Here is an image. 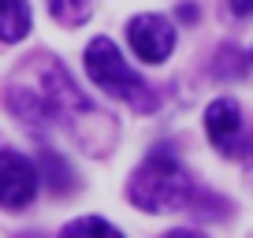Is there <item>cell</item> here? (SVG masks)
Wrapping results in <instances>:
<instances>
[{
	"mask_svg": "<svg viewBox=\"0 0 253 238\" xmlns=\"http://www.w3.org/2000/svg\"><path fill=\"white\" fill-rule=\"evenodd\" d=\"M60 26H82L93 15V0H45Z\"/></svg>",
	"mask_w": 253,
	"mask_h": 238,
	"instance_id": "cell-10",
	"label": "cell"
},
{
	"mask_svg": "<svg viewBox=\"0 0 253 238\" xmlns=\"http://www.w3.org/2000/svg\"><path fill=\"white\" fill-rule=\"evenodd\" d=\"M227 8L235 11L238 19H253V0H227Z\"/></svg>",
	"mask_w": 253,
	"mask_h": 238,
	"instance_id": "cell-12",
	"label": "cell"
},
{
	"mask_svg": "<svg viewBox=\"0 0 253 238\" xmlns=\"http://www.w3.org/2000/svg\"><path fill=\"white\" fill-rule=\"evenodd\" d=\"M38 175L52 194H71L75 190V175H71V167H67V160H63L60 153H52V149L38 153Z\"/></svg>",
	"mask_w": 253,
	"mask_h": 238,
	"instance_id": "cell-8",
	"label": "cell"
},
{
	"mask_svg": "<svg viewBox=\"0 0 253 238\" xmlns=\"http://www.w3.org/2000/svg\"><path fill=\"white\" fill-rule=\"evenodd\" d=\"M60 238H123V235H119V227H112L101 216H79V220H71L60 231Z\"/></svg>",
	"mask_w": 253,
	"mask_h": 238,
	"instance_id": "cell-9",
	"label": "cell"
},
{
	"mask_svg": "<svg viewBox=\"0 0 253 238\" xmlns=\"http://www.w3.org/2000/svg\"><path fill=\"white\" fill-rule=\"evenodd\" d=\"M126 41L142 64H164L175 52V26L171 19L157 15V11H142L126 23Z\"/></svg>",
	"mask_w": 253,
	"mask_h": 238,
	"instance_id": "cell-5",
	"label": "cell"
},
{
	"mask_svg": "<svg viewBox=\"0 0 253 238\" xmlns=\"http://www.w3.org/2000/svg\"><path fill=\"white\" fill-rule=\"evenodd\" d=\"M205 134L223 157H238L246 142V123H242V108L231 97H216L205 108Z\"/></svg>",
	"mask_w": 253,
	"mask_h": 238,
	"instance_id": "cell-6",
	"label": "cell"
},
{
	"mask_svg": "<svg viewBox=\"0 0 253 238\" xmlns=\"http://www.w3.org/2000/svg\"><path fill=\"white\" fill-rule=\"evenodd\" d=\"M4 104L34 134L63 130L89 157L112 153V145L119 138L116 116L97 108V101H89L75 86L71 71L52 52H34L15 67V75L4 86Z\"/></svg>",
	"mask_w": 253,
	"mask_h": 238,
	"instance_id": "cell-1",
	"label": "cell"
},
{
	"mask_svg": "<svg viewBox=\"0 0 253 238\" xmlns=\"http://www.w3.org/2000/svg\"><path fill=\"white\" fill-rule=\"evenodd\" d=\"M164 238H205V235H198V231H186V227H179V231H168Z\"/></svg>",
	"mask_w": 253,
	"mask_h": 238,
	"instance_id": "cell-14",
	"label": "cell"
},
{
	"mask_svg": "<svg viewBox=\"0 0 253 238\" xmlns=\"http://www.w3.org/2000/svg\"><path fill=\"white\" fill-rule=\"evenodd\" d=\"M250 60H253V52H250Z\"/></svg>",
	"mask_w": 253,
	"mask_h": 238,
	"instance_id": "cell-15",
	"label": "cell"
},
{
	"mask_svg": "<svg viewBox=\"0 0 253 238\" xmlns=\"http://www.w3.org/2000/svg\"><path fill=\"white\" fill-rule=\"evenodd\" d=\"M30 34V0H0V41H23Z\"/></svg>",
	"mask_w": 253,
	"mask_h": 238,
	"instance_id": "cell-7",
	"label": "cell"
},
{
	"mask_svg": "<svg viewBox=\"0 0 253 238\" xmlns=\"http://www.w3.org/2000/svg\"><path fill=\"white\" fill-rule=\"evenodd\" d=\"M86 75L93 79V86L101 89V93H108V97H116V101L130 104V108L142 112V116H149V112L160 108L157 89H153L138 71L126 67L123 52L116 48V41H112V38H93L86 45Z\"/></svg>",
	"mask_w": 253,
	"mask_h": 238,
	"instance_id": "cell-3",
	"label": "cell"
},
{
	"mask_svg": "<svg viewBox=\"0 0 253 238\" xmlns=\"http://www.w3.org/2000/svg\"><path fill=\"white\" fill-rule=\"evenodd\" d=\"M126 198L142 212H179V208H190V201L198 198V186L171 145H153L149 157L130 175Z\"/></svg>",
	"mask_w": 253,
	"mask_h": 238,
	"instance_id": "cell-2",
	"label": "cell"
},
{
	"mask_svg": "<svg viewBox=\"0 0 253 238\" xmlns=\"http://www.w3.org/2000/svg\"><path fill=\"white\" fill-rule=\"evenodd\" d=\"M41 190L38 164L15 149H0V208H26Z\"/></svg>",
	"mask_w": 253,
	"mask_h": 238,
	"instance_id": "cell-4",
	"label": "cell"
},
{
	"mask_svg": "<svg viewBox=\"0 0 253 238\" xmlns=\"http://www.w3.org/2000/svg\"><path fill=\"white\" fill-rule=\"evenodd\" d=\"M179 19H182V23H194V19H198L194 4H179Z\"/></svg>",
	"mask_w": 253,
	"mask_h": 238,
	"instance_id": "cell-13",
	"label": "cell"
},
{
	"mask_svg": "<svg viewBox=\"0 0 253 238\" xmlns=\"http://www.w3.org/2000/svg\"><path fill=\"white\" fill-rule=\"evenodd\" d=\"M235 160H242L246 171H250V179H253V130L246 134V142H242V149H238V157H235Z\"/></svg>",
	"mask_w": 253,
	"mask_h": 238,
	"instance_id": "cell-11",
	"label": "cell"
}]
</instances>
